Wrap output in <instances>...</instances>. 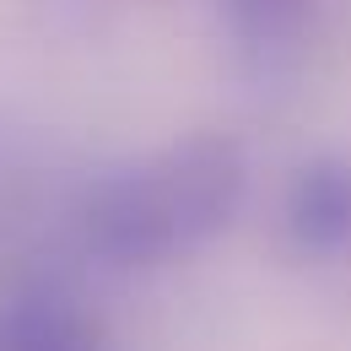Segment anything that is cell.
<instances>
[{
    "mask_svg": "<svg viewBox=\"0 0 351 351\" xmlns=\"http://www.w3.org/2000/svg\"><path fill=\"white\" fill-rule=\"evenodd\" d=\"M292 221L308 243H341L351 232V168H308L292 195Z\"/></svg>",
    "mask_w": 351,
    "mask_h": 351,
    "instance_id": "2",
    "label": "cell"
},
{
    "mask_svg": "<svg viewBox=\"0 0 351 351\" xmlns=\"http://www.w3.org/2000/svg\"><path fill=\"white\" fill-rule=\"evenodd\" d=\"M238 184H243L238 152L221 141H195L184 152H168L157 168L125 178L108 195L103 227L125 249H168L227 221Z\"/></svg>",
    "mask_w": 351,
    "mask_h": 351,
    "instance_id": "1",
    "label": "cell"
},
{
    "mask_svg": "<svg viewBox=\"0 0 351 351\" xmlns=\"http://www.w3.org/2000/svg\"><path fill=\"white\" fill-rule=\"evenodd\" d=\"M232 5V22L254 38V44H276L287 33H298L308 0H227Z\"/></svg>",
    "mask_w": 351,
    "mask_h": 351,
    "instance_id": "3",
    "label": "cell"
}]
</instances>
